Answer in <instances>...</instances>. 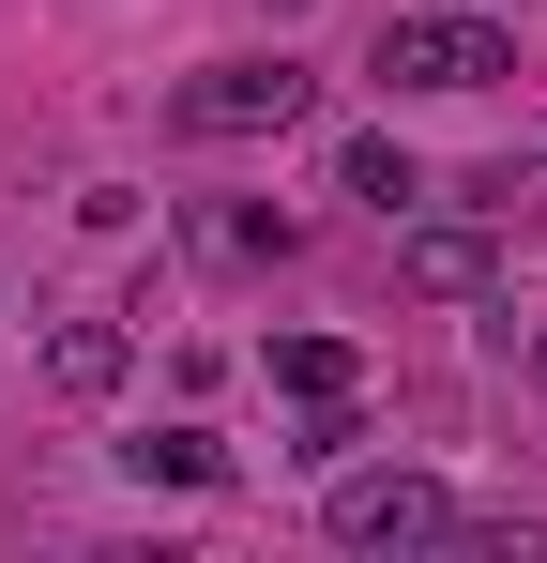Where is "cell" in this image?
Wrapping results in <instances>:
<instances>
[{
	"label": "cell",
	"mask_w": 547,
	"mask_h": 563,
	"mask_svg": "<svg viewBox=\"0 0 547 563\" xmlns=\"http://www.w3.org/2000/svg\"><path fill=\"white\" fill-rule=\"evenodd\" d=\"M365 77H395V92H502V77H517V46H502V15H487V0H395V15H380V46H365Z\"/></svg>",
	"instance_id": "obj_1"
},
{
	"label": "cell",
	"mask_w": 547,
	"mask_h": 563,
	"mask_svg": "<svg viewBox=\"0 0 547 563\" xmlns=\"http://www.w3.org/2000/svg\"><path fill=\"white\" fill-rule=\"evenodd\" d=\"M335 549H456L471 533V503H456L442 472H335Z\"/></svg>",
	"instance_id": "obj_2"
},
{
	"label": "cell",
	"mask_w": 547,
	"mask_h": 563,
	"mask_svg": "<svg viewBox=\"0 0 547 563\" xmlns=\"http://www.w3.org/2000/svg\"><path fill=\"white\" fill-rule=\"evenodd\" d=\"M304 107H320L304 62H198V77L168 92V122H182V137H289Z\"/></svg>",
	"instance_id": "obj_3"
},
{
	"label": "cell",
	"mask_w": 547,
	"mask_h": 563,
	"mask_svg": "<svg viewBox=\"0 0 547 563\" xmlns=\"http://www.w3.org/2000/svg\"><path fill=\"white\" fill-rule=\"evenodd\" d=\"M182 244H198V260H228V275H259V260L304 244V213H274V198H198V213H182Z\"/></svg>",
	"instance_id": "obj_4"
},
{
	"label": "cell",
	"mask_w": 547,
	"mask_h": 563,
	"mask_svg": "<svg viewBox=\"0 0 547 563\" xmlns=\"http://www.w3.org/2000/svg\"><path fill=\"white\" fill-rule=\"evenodd\" d=\"M395 275L426 289V305H487V275H502V244H487V229H411V244H395Z\"/></svg>",
	"instance_id": "obj_5"
},
{
	"label": "cell",
	"mask_w": 547,
	"mask_h": 563,
	"mask_svg": "<svg viewBox=\"0 0 547 563\" xmlns=\"http://www.w3.org/2000/svg\"><path fill=\"white\" fill-rule=\"evenodd\" d=\"M122 366H137V351H122V320H46V396H122Z\"/></svg>",
	"instance_id": "obj_6"
},
{
	"label": "cell",
	"mask_w": 547,
	"mask_h": 563,
	"mask_svg": "<svg viewBox=\"0 0 547 563\" xmlns=\"http://www.w3.org/2000/svg\"><path fill=\"white\" fill-rule=\"evenodd\" d=\"M335 184H350V198H380V213H411V198H426V168H411L380 122H350V137H335Z\"/></svg>",
	"instance_id": "obj_7"
},
{
	"label": "cell",
	"mask_w": 547,
	"mask_h": 563,
	"mask_svg": "<svg viewBox=\"0 0 547 563\" xmlns=\"http://www.w3.org/2000/svg\"><path fill=\"white\" fill-rule=\"evenodd\" d=\"M122 472L137 487H228V442L213 427H153V442H122Z\"/></svg>",
	"instance_id": "obj_8"
},
{
	"label": "cell",
	"mask_w": 547,
	"mask_h": 563,
	"mask_svg": "<svg viewBox=\"0 0 547 563\" xmlns=\"http://www.w3.org/2000/svg\"><path fill=\"white\" fill-rule=\"evenodd\" d=\"M350 442H365V411H350V396H304V427H289V457H304V472H350Z\"/></svg>",
	"instance_id": "obj_9"
},
{
	"label": "cell",
	"mask_w": 547,
	"mask_h": 563,
	"mask_svg": "<svg viewBox=\"0 0 547 563\" xmlns=\"http://www.w3.org/2000/svg\"><path fill=\"white\" fill-rule=\"evenodd\" d=\"M274 380H289V396H350V351H335V335H274Z\"/></svg>",
	"instance_id": "obj_10"
},
{
	"label": "cell",
	"mask_w": 547,
	"mask_h": 563,
	"mask_svg": "<svg viewBox=\"0 0 547 563\" xmlns=\"http://www.w3.org/2000/svg\"><path fill=\"white\" fill-rule=\"evenodd\" d=\"M547 198V153H502V168H471V213H487V229H502V213H533Z\"/></svg>",
	"instance_id": "obj_11"
},
{
	"label": "cell",
	"mask_w": 547,
	"mask_h": 563,
	"mask_svg": "<svg viewBox=\"0 0 547 563\" xmlns=\"http://www.w3.org/2000/svg\"><path fill=\"white\" fill-rule=\"evenodd\" d=\"M533 380H547V335H533Z\"/></svg>",
	"instance_id": "obj_12"
}]
</instances>
